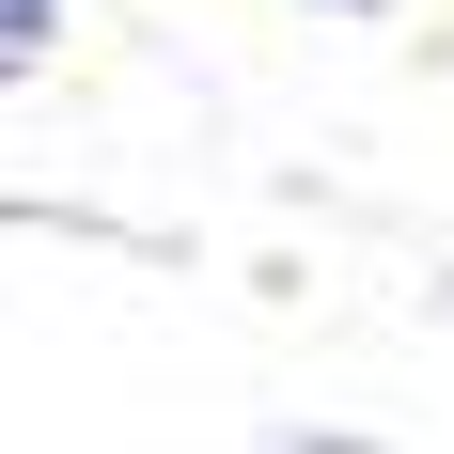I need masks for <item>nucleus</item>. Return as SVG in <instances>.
Returning a JSON list of instances; mask_svg holds the SVG:
<instances>
[{"label":"nucleus","mask_w":454,"mask_h":454,"mask_svg":"<svg viewBox=\"0 0 454 454\" xmlns=\"http://www.w3.org/2000/svg\"><path fill=\"white\" fill-rule=\"evenodd\" d=\"M47 47H63V0H0V63H16V79H32Z\"/></svg>","instance_id":"f257e3e1"},{"label":"nucleus","mask_w":454,"mask_h":454,"mask_svg":"<svg viewBox=\"0 0 454 454\" xmlns=\"http://www.w3.org/2000/svg\"><path fill=\"white\" fill-rule=\"evenodd\" d=\"M329 16H376V0H329Z\"/></svg>","instance_id":"f03ea898"}]
</instances>
